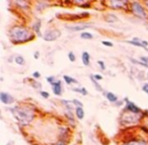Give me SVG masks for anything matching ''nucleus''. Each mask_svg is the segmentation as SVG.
Segmentation results:
<instances>
[{"label":"nucleus","instance_id":"nucleus-13","mask_svg":"<svg viewBox=\"0 0 148 145\" xmlns=\"http://www.w3.org/2000/svg\"><path fill=\"white\" fill-rule=\"evenodd\" d=\"M61 103H62L63 105L65 106V108H66V109H67L69 112L73 111V109H74V104H73V102H72V100H61Z\"/></svg>","mask_w":148,"mask_h":145},{"label":"nucleus","instance_id":"nucleus-22","mask_svg":"<svg viewBox=\"0 0 148 145\" xmlns=\"http://www.w3.org/2000/svg\"><path fill=\"white\" fill-rule=\"evenodd\" d=\"M68 58H69L70 62H74V61L76 60V57H75L73 52H69V53H68Z\"/></svg>","mask_w":148,"mask_h":145},{"label":"nucleus","instance_id":"nucleus-20","mask_svg":"<svg viewBox=\"0 0 148 145\" xmlns=\"http://www.w3.org/2000/svg\"><path fill=\"white\" fill-rule=\"evenodd\" d=\"M90 78H91V82L93 83V85L95 86V88H97V90H99V92H103V87L101 86V85L97 83V81L95 80L93 78V76L92 75H90Z\"/></svg>","mask_w":148,"mask_h":145},{"label":"nucleus","instance_id":"nucleus-16","mask_svg":"<svg viewBox=\"0 0 148 145\" xmlns=\"http://www.w3.org/2000/svg\"><path fill=\"white\" fill-rule=\"evenodd\" d=\"M75 114H76V117L79 119V120H82L84 118V111H83V108H76L75 109Z\"/></svg>","mask_w":148,"mask_h":145},{"label":"nucleus","instance_id":"nucleus-18","mask_svg":"<svg viewBox=\"0 0 148 145\" xmlns=\"http://www.w3.org/2000/svg\"><path fill=\"white\" fill-rule=\"evenodd\" d=\"M105 21L110 22V23H112V22H115L118 20V17L116 15H114V14H108V15L105 17Z\"/></svg>","mask_w":148,"mask_h":145},{"label":"nucleus","instance_id":"nucleus-30","mask_svg":"<svg viewBox=\"0 0 148 145\" xmlns=\"http://www.w3.org/2000/svg\"><path fill=\"white\" fill-rule=\"evenodd\" d=\"M41 96L45 98H48L50 96V94H49V92H41Z\"/></svg>","mask_w":148,"mask_h":145},{"label":"nucleus","instance_id":"nucleus-2","mask_svg":"<svg viewBox=\"0 0 148 145\" xmlns=\"http://www.w3.org/2000/svg\"><path fill=\"white\" fill-rule=\"evenodd\" d=\"M11 112L16 120L23 126L29 125L34 120V111L27 106H15L11 109Z\"/></svg>","mask_w":148,"mask_h":145},{"label":"nucleus","instance_id":"nucleus-31","mask_svg":"<svg viewBox=\"0 0 148 145\" xmlns=\"http://www.w3.org/2000/svg\"><path fill=\"white\" fill-rule=\"evenodd\" d=\"M92 76H93V78L95 80H101V79H103V76L99 75V74H94V75H92Z\"/></svg>","mask_w":148,"mask_h":145},{"label":"nucleus","instance_id":"nucleus-17","mask_svg":"<svg viewBox=\"0 0 148 145\" xmlns=\"http://www.w3.org/2000/svg\"><path fill=\"white\" fill-rule=\"evenodd\" d=\"M40 29H41V20H38L37 22L33 23V31L40 36Z\"/></svg>","mask_w":148,"mask_h":145},{"label":"nucleus","instance_id":"nucleus-10","mask_svg":"<svg viewBox=\"0 0 148 145\" xmlns=\"http://www.w3.org/2000/svg\"><path fill=\"white\" fill-rule=\"evenodd\" d=\"M103 94H105V98L110 102V103H114L116 104L118 102V96H116L115 94L113 92H103Z\"/></svg>","mask_w":148,"mask_h":145},{"label":"nucleus","instance_id":"nucleus-14","mask_svg":"<svg viewBox=\"0 0 148 145\" xmlns=\"http://www.w3.org/2000/svg\"><path fill=\"white\" fill-rule=\"evenodd\" d=\"M63 79L65 80V82L67 83V84H73V83H75V84H78V81H77L76 79H74V78L70 77V76H68V75H64V76H63Z\"/></svg>","mask_w":148,"mask_h":145},{"label":"nucleus","instance_id":"nucleus-9","mask_svg":"<svg viewBox=\"0 0 148 145\" xmlns=\"http://www.w3.org/2000/svg\"><path fill=\"white\" fill-rule=\"evenodd\" d=\"M88 27H90L89 25H68L67 29L73 31H83V29H88Z\"/></svg>","mask_w":148,"mask_h":145},{"label":"nucleus","instance_id":"nucleus-6","mask_svg":"<svg viewBox=\"0 0 148 145\" xmlns=\"http://www.w3.org/2000/svg\"><path fill=\"white\" fill-rule=\"evenodd\" d=\"M126 100H127V110H128L130 113H133V114H136V115L141 114V110L137 107L134 103L128 100V98H126Z\"/></svg>","mask_w":148,"mask_h":145},{"label":"nucleus","instance_id":"nucleus-12","mask_svg":"<svg viewBox=\"0 0 148 145\" xmlns=\"http://www.w3.org/2000/svg\"><path fill=\"white\" fill-rule=\"evenodd\" d=\"M81 60H82V63L85 66H89L90 64V56L87 52H83L82 55H81Z\"/></svg>","mask_w":148,"mask_h":145},{"label":"nucleus","instance_id":"nucleus-19","mask_svg":"<svg viewBox=\"0 0 148 145\" xmlns=\"http://www.w3.org/2000/svg\"><path fill=\"white\" fill-rule=\"evenodd\" d=\"M72 90L75 92H79V94H83V96H86V94H87V90H86L84 87H74V88H72Z\"/></svg>","mask_w":148,"mask_h":145},{"label":"nucleus","instance_id":"nucleus-11","mask_svg":"<svg viewBox=\"0 0 148 145\" xmlns=\"http://www.w3.org/2000/svg\"><path fill=\"white\" fill-rule=\"evenodd\" d=\"M123 145H148V142L142 139H135V140H129L125 142Z\"/></svg>","mask_w":148,"mask_h":145},{"label":"nucleus","instance_id":"nucleus-8","mask_svg":"<svg viewBox=\"0 0 148 145\" xmlns=\"http://www.w3.org/2000/svg\"><path fill=\"white\" fill-rule=\"evenodd\" d=\"M52 89L55 96H61L62 94V84H61V80H57L52 84Z\"/></svg>","mask_w":148,"mask_h":145},{"label":"nucleus","instance_id":"nucleus-29","mask_svg":"<svg viewBox=\"0 0 148 145\" xmlns=\"http://www.w3.org/2000/svg\"><path fill=\"white\" fill-rule=\"evenodd\" d=\"M142 90H143L145 94H148V83H144L143 86H142Z\"/></svg>","mask_w":148,"mask_h":145},{"label":"nucleus","instance_id":"nucleus-5","mask_svg":"<svg viewBox=\"0 0 148 145\" xmlns=\"http://www.w3.org/2000/svg\"><path fill=\"white\" fill-rule=\"evenodd\" d=\"M0 100L2 102L4 105H11L14 103V98L11 94H7V92H0Z\"/></svg>","mask_w":148,"mask_h":145},{"label":"nucleus","instance_id":"nucleus-3","mask_svg":"<svg viewBox=\"0 0 148 145\" xmlns=\"http://www.w3.org/2000/svg\"><path fill=\"white\" fill-rule=\"evenodd\" d=\"M131 10L134 13V15H136L137 17L139 18H147L148 17V13L146 11L145 7L141 4L140 2H131Z\"/></svg>","mask_w":148,"mask_h":145},{"label":"nucleus","instance_id":"nucleus-27","mask_svg":"<svg viewBox=\"0 0 148 145\" xmlns=\"http://www.w3.org/2000/svg\"><path fill=\"white\" fill-rule=\"evenodd\" d=\"M101 44H103V46H107V47H113V43L108 42V41H103Z\"/></svg>","mask_w":148,"mask_h":145},{"label":"nucleus","instance_id":"nucleus-7","mask_svg":"<svg viewBox=\"0 0 148 145\" xmlns=\"http://www.w3.org/2000/svg\"><path fill=\"white\" fill-rule=\"evenodd\" d=\"M128 1H108L107 4L110 5L111 8H115V9H119V8H125L124 6L128 4Z\"/></svg>","mask_w":148,"mask_h":145},{"label":"nucleus","instance_id":"nucleus-34","mask_svg":"<svg viewBox=\"0 0 148 145\" xmlns=\"http://www.w3.org/2000/svg\"><path fill=\"white\" fill-rule=\"evenodd\" d=\"M121 105H123V102H119V100H118L117 103H116V106H117V107H120Z\"/></svg>","mask_w":148,"mask_h":145},{"label":"nucleus","instance_id":"nucleus-24","mask_svg":"<svg viewBox=\"0 0 148 145\" xmlns=\"http://www.w3.org/2000/svg\"><path fill=\"white\" fill-rule=\"evenodd\" d=\"M46 79H47V81H48V82H49L51 85L53 84L54 82H56V81H57V80H55V77H54V76H49V77H47Z\"/></svg>","mask_w":148,"mask_h":145},{"label":"nucleus","instance_id":"nucleus-15","mask_svg":"<svg viewBox=\"0 0 148 145\" xmlns=\"http://www.w3.org/2000/svg\"><path fill=\"white\" fill-rule=\"evenodd\" d=\"M14 62H15L17 65H20V66H23V65H25V58H23V56L16 55L15 57H14Z\"/></svg>","mask_w":148,"mask_h":145},{"label":"nucleus","instance_id":"nucleus-33","mask_svg":"<svg viewBox=\"0 0 148 145\" xmlns=\"http://www.w3.org/2000/svg\"><path fill=\"white\" fill-rule=\"evenodd\" d=\"M39 57H40V52L37 51L36 53H35V59H39Z\"/></svg>","mask_w":148,"mask_h":145},{"label":"nucleus","instance_id":"nucleus-28","mask_svg":"<svg viewBox=\"0 0 148 145\" xmlns=\"http://www.w3.org/2000/svg\"><path fill=\"white\" fill-rule=\"evenodd\" d=\"M140 61L145 63V64L147 65V68H148V57H140Z\"/></svg>","mask_w":148,"mask_h":145},{"label":"nucleus","instance_id":"nucleus-25","mask_svg":"<svg viewBox=\"0 0 148 145\" xmlns=\"http://www.w3.org/2000/svg\"><path fill=\"white\" fill-rule=\"evenodd\" d=\"M31 84H33V86H34L35 88H41V87H42V84H41L40 82H38V81H36V80L33 81Z\"/></svg>","mask_w":148,"mask_h":145},{"label":"nucleus","instance_id":"nucleus-32","mask_svg":"<svg viewBox=\"0 0 148 145\" xmlns=\"http://www.w3.org/2000/svg\"><path fill=\"white\" fill-rule=\"evenodd\" d=\"M33 77H34V78H37V79H38V78L41 77V73H40V72H38V71L34 72V73H33Z\"/></svg>","mask_w":148,"mask_h":145},{"label":"nucleus","instance_id":"nucleus-26","mask_svg":"<svg viewBox=\"0 0 148 145\" xmlns=\"http://www.w3.org/2000/svg\"><path fill=\"white\" fill-rule=\"evenodd\" d=\"M97 64L99 65V67H101V70H105V62L103 61H97Z\"/></svg>","mask_w":148,"mask_h":145},{"label":"nucleus","instance_id":"nucleus-21","mask_svg":"<svg viewBox=\"0 0 148 145\" xmlns=\"http://www.w3.org/2000/svg\"><path fill=\"white\" fill-rule=\"evenodd\" d=\"M80 37L83 40H91V39L93 38V36H92L90 33H88V31H83V33H81Z\"/></svg>","mask_w":148,"mask_h":145},{"label":"nucleus","instance_id":"nucleus-4","mask_svg":"<svg viewBox=\"0 0 148 145\" xmlns=\"http://www.w3.org/2000/svg\"><path fill=\"white\" fill-rule=\"evenodd\" d=\"M60 36H61V31L59 29H48L44 33L43 38L47 42H53V41L57 40Z\"/></svg>","mask_w":148,"mask_h":145},{"label":"nucleus","instance_id":"nucleus-1","mask_svg":"<svg viewBox=\"0 0 148 145\" xmlns=\"http://www.w3.org/2000/svg\"><path fill=\"white\" fill-rule=\"evenodd\" d=\"M9 38L13 44H23L34 40L35 35L31 29L23 25H14L9 29Z\"/></svg>","mask_w":148,"mask_h":145},{"label":"nucleus","instance_id":"nucleus-23","mask_svg":"<svg viewBox=\"0 0 148 145\" xmlns=\"http://www.w3.org/2000/svg\"><path fill=\"white\" fill-rule=\"evenodd\" d=\"M72 102H73L74 106H76L77 108H82L83 107V104L81 103V102H79L78 100H73Z\"/></svg>","mask_w":148,"mask_h":145}]
</instances>
